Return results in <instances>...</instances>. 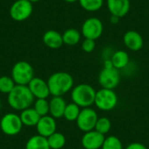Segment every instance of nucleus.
Masks as SVG:
<instances>
[{"mask_svg":"<svg viewBox=\"0 0 149 149\" xmlns=\"http://www.w3.org/2000/svg\"><path fill=\"white\" fill-rule=\"evenodd\" d=\"M9 106L17 111H23L31 107L34 102V96L27 86L16 85L12 91L8 94Z\"/></svg>","mask_w":149,"mask_h":149,"instance_id":"f257e3e1","label":"nucleus"},{"mask_svg":"<svg viewBox=\"0 0 149 149\" xmlns=\"http://www.w3.org/2000/svg\"><path fill=\"white\" fill-rule=\"evenodd\" d=\"M47 84L50 93L52 96L62 97L72 89L74 81L70 73L65 72H57L49 77Z\"/></svg>","mask_w":149,"mask_h":149,"instance_id":"f03ea898","label":"nucleus"},{"mask_svg":"<svg viewBox=\"0 0 149 149\" xmlns=\"http://www.w3.org/2000/svg\"><path fill=\"white\" fill-rule=\"evenodd\" d=\"M95 96V89L88 84H79L72 89V100L79 107H90L94 104Z\"/></svg>","mask_w":149,"mask_h":149,"instance_id":"7ed1b4c3","label":"nucleus"},{"mask_svg":"<svg viewBox=\"0 0 149 149\" xmlns=\"http://www.w3.org/2000/svg\"><path fill=\"white\" fill-rule=\"evenodd\" d=\"M11 78L16 85L28 86L34 78V69L30 63L18 61L12 67Z\"/></svg>","mask_w":149,"mask_h":149,"instance_id":"20e7f679","label":"nucleus"},{"mask_svg":"<svg viewBox=\"0 0 149 149\" xmlns=\"http://www.w3.org/2000/svg\"><path fill=\"white\" fill-rule=\"evenodd\" d=\"M118 104V96L113 90L101 88L96 92L94 105L101 111H111Z\"/></svg>","mask_w":149,"mask_h":149,"instance_id":"39448f33","label":"nucleus"},{"mask_svg":"<svg viewBox=\"0 0 149 149\" xmlns=\"http://www.w3.org/2000/svg\"><path fill=\"white\" fill-rule=\"evenodd\" d=\"M104 26L101 20L96 17L86 18L81 26V35L85 38L96 40L100 38L103 33Z\"/></svg>","mask_w":149,"mask_h":149,"instance_id":"423d86ee","label":"nucleus"},{"mask_svg":"<svg viewBox=\"0 0 149 149\" xmlns=\"http://www.w3.org/2000/svg\"><path fill=\"white\" fill-rule=\"evenodd\" d=\"M23 126L24 125L21 121L20 116L13 113H6L0 120V128L2 132L9 136H13L19 134Z\"/></svg>","mask_w":149,"mask_h":149,"instance_id":"0eeeda50","label":"nucleus"},{"mask_svg":"<svg viewBox=\"0 0 149 149\" xmlns=\"http://www.w3.org/2000/svg\"><path fill=\"white\" fill-rule=\"evenodd\" d=\"M32 11V3L29 0H16L10 8V16L17 22H23L31 17Z\"/></svg>","mask_w":149,"mask_h":149,"instance_id":"6e6552de","label":"nucleus"},{"mask_svg":"<svg viewBox=\"0 0 149 149\" xmlns=\"http://www.w3.org/2000/svg\"><path fill=\"white\" fill-rule=\"evenodd\" d=\"M98 119L99 117L97 113L93 108L86 107L80 111L79 117L76 120V123L79 130L86 133L94 130Z\"/></svg>","mask_w":149,"mask_h":149,"instance_id":"1a4fd4ad","label":"nucleus"},{"mask_svg":"<svg viewBox=\"0 0 149 149\" xmlns=\"http://www.w3.org/2000/svg\"><path fill=\"white\" fill-rule=\"evenodd\" d=\"M120 81V74L114 67H104L99 75V83L102 88L113 90Z\"/></svg>","mask_w":149,"mask_h":149,"instance_id":"9d476101","label":"nucleus"},{"mask_svg":"<svg viewBox=\"0 0 149 149\" xmlns=\"http://www.w3.org/2000/svg\"><path fill=\"white\" fill-rule=\"evenodd\" d=\"M105 139L104 134L96 130H92L85 133L81 139V144L85 149H100Z\"/></svg>","mask_w":149,"mask_h":149,"instance_id":"9b49d317","label":"nucleus"},{"mask_svg":"<svg viewBox=\"0 0 149 149\" xmlns=\"http://www.w3.org/2000/svg\"><path fill=\"white\" fill-rule=\"evenodd\" d=\"M27 86L36 99H46L51 94L47 81L41 78L34 77Z\"/></svg>","mask_w":149,"mask_h":149,"instance_id":"f8f14e48","label":"nucleus"},{"mask_svg":"<svg viewBox=\"0 0 149 149\" xmlns=\"http://www.w3.org/2000/svg\"><path fill=\"white\" fill-rule=\"evenodd\" d=\"M38 134L48 138L56 132L57 124L55 119L51 115H45L40 117L38 124L36 125Z\"/></svg>","mask_w":149,"mask_h":149,"instance_id":"ddd939ff","label":"nucleus"},{"mask_svg":"<svg viewBox=\"0 0 149 149\" xmlns=\"http://www.w3.org/2000/svg\"><path fill=\"white\" fill-rule=\"evenodd\" d=\"M123 42L125 46L133 52H138L142 49L144 40L142 36L136 31H127L123 36Z\"/></svg>","mask_w":149,"mask_h":149,"instance_id":"4468645a","label":"nucleus"},{"mask_svg":"<svg viewBox=\"0 0 149 149\" xmlns=\"http://www.w3.org/2000/svg\"><path fill=\"white\" fill-rule=\"evenodd\" d=\"M107 5L109 12L118 17H125L130 10V0H107Z\"/></svg>","mask_w":149,"mask_h":149,"instance_id":"2eb2a0df","label":"nucleus"},{"mask_svg":"<svg viewBox=\"0 0 149 149\" xmlns=\"http://www.w3.org/2000/svg\"><path fill=\"white\" fill-rule=\"evenodd\" d=\"M43 42L51 49H58L64 44L62 34L55 30H49L45 31L43 35Z\"/></svg>","mask_w":149,"mask_h":149,"instance_id":"dca6fc26","label":"nucleus"},{"mask_svg":"<svg viewBox=\"0 0 149 149\" xmlns=\"http://www.w3.org/2000/svg\"><path fill=\"white\" fill-rule=\"evenodd\" d=\"M65 100L60 96H53V98L49 101V113L54 119H58L64 116L65 109L66 107Z\"/></svg>","mask_w":149,"mask_h":149,"instance_id":"f3484780","label":"nucleus"},{"mask_svg":"<svg viewBox=\"0 0 149 149\" xmlns=\"http://www.w3.org/2000/svg\"><path fill=\"white\" fill-rule=\"evenodd\" d=\"M19 116L23 125L26 127H36L40 119V115L35 111L33 107H29L21 111Z\"/></svg>","mask_w":149,"mask_h":149,"instance_id":"a211bd4d","label":"nucleus"},{"mask_svg":"<svg viewBox=\"0 0 149 149\" xmlns=\"http://www.w3.org/2000/svg\"><path fill=\"white\" fill-rule=\"evenodd\" d=\"M110 59L113 63V67L118 70L127 67V65L129 64V60H130L128 53L127 52L121 51V50L114 52Z\"/></svg>","mask_w":149,"mask_h":149,"instance_id":"6ab92c4d","label":"nucleus"},{"mask_svg":"<svg viewBox=\"0 0 149 149\" xmlns=\"http://www.w3.org/2000/svg\"><path fill=\"white\" fill-rule=\"evenodd\" d=\"M25 149H51L48 140L39 134L31 136L25 144Z\"/></svg>","mask_w":149,"mask_h":149,"instance_id":"aec40b11","label":"nucleus"},{"mask_svg":"<svg viewBox=\"0 0 149 149\" xmlns=\"http://www.w3.org/2000/svg\"><path fill=\"white\" fill-rule=\"evenodd\" d=\"M62 38L64 44L72 46L79 43L81 39V32H79L76 29L70 28L64 31V33L62 34Z\"/></svg>","mask_w":149,"mask_h":149,"instance_id":"412c9836","label":"nucleus"},{"mask_svg":"<svg viewBox=\"0 0 149 149\" xmlns=\"http://www.w3.org/2000/svg\"><path fill=\"white\" fill-rule=\"evenodd\" d=\"M51 149H61L65 145L66 140L63 134L55 132L47 138Z\"/></svg>","mask_w":149,"mask_h":149,"instance_id":"4be33fe9","label":"nucleus"},{"mask_svg":"<svg viewBox=\"0 0 149 149\" xmlns=\"http://www.w3.org/2000/svg\"><path fill=\"white\" fill-rule=\"evenodd\" d=\"M80 111H81L80 107L78 105H76L75 103L72 102V103L67 104L65 107L63 117L68 121H76Z\"/></svg>","mask_w":149,"mask_h":149,"instance_id":"5701e85b","label":"nucleus"},{"mask_svg":"<svg viewBox=\"0 0 149 149\" xmlns=\"http://www.w3.org/2000/svg\"><path fill=\"white\" fill-rule=\"evenodd\" d=\"M79 3L85 10L94 12L102 8L104 0H79Z\"/></svg>","mask_w":149,"mask_h":149,"instance_id":"b1692460","label":"nucleus"},{"mask_svg":"<svg viewBox=\"0 0 149 149\" xmlns=\"http://www.w3.org/2000/svg\"><path fill=\"white\" fill-rule=\"evenodd\" d=\"M111 127H112V124H111L110 120L107 117H101V118L98 119L94 130L106 135L107 134H108L110 132Z\"/></svg>","mask_w":149,"mask_h":149,"instance_id":"393cba45","label":"nucleus"},{"mask_svg":"<svg viewBox=\"0 0 149 149\" xmlns=\"http://www.w3.org/2000/svg\"><path fill=\"white\" fill-rule=\"evenodd\" d=\"M15 86L16 84L11 77L9 76L0 77V93L8 95L12 91Z\"/></svg>","mask_w":149,"mask_h":149,"instance_id":"a878e982","label":"nucleus"},{"mask_svg":"<svg viewBox=\"0 0 149 149\" xmlns=\"http://www.w3.org/2000/svg\"><path fill=\"white\" fill-rule=\"evenodd\" d=\"M33 108L40 115V117L48 115L50 110L49 102L46 100V99H37L34 102Z\"/></svg>","mask_w":149,"mask_h":149,"instance_id":"bb28decb","label":"nucleus"},{"mask_svg":"<svg viewBox=\"0 0 149 149\" xmlns=\"http://www.w3.org/2000/svg\"><path fill=\"white\" fill-rule=\"evenodd\" d=\"M101 149H123V145L118 137L111 135L105 139Z\"/></svg>","mask_w":149,"mask_h":149,"instance_id":"cd10ccee","label":"nucleus"},{"mask_svg":"<svg viewBox=\"0 0 149 149\" xmlns=\"http://www.w3.org/2000/svg\"><path fill=\"white\" fill-rule=\"evenodd\" d=\"M95 46H96L95 40L88 39V38H85L84 41L81 44L82 50L86 53H91L92 52H93L94 49H95Z\"/></svg>","mask_w":149,"mask_h":149,"instance_id":"c85d7f7f","label":"nucleus"},{"mask_svg":"<svg viewBox=\"0 0 149 149\" xmlns=\"http://www.w3.org/2000/svg\"><path fill=\"white\" fill-rule=\"evenodd\" d=\"M126 149H148L145 145H143L142 143L140 142H133L131 144H129Z\"/></svg>","mask_w":149,"mask_h":149,"instance_id":"c756f323","label":"nucleus"},{"mask_svg":"<svg viewBox=\"0 0 149 149\" xmlns=\"http://www.w3.org/2000/svg\"><path fill=\"white\" fill-rule=\"evenodd\" d=\"M119 19H120V17H116V16L111 15V18H110L111 23H113V24H117V23L119 22Z\"/></svg>","mask_w":149,"mask_h":149,"instance_id":"7c9ffc66","label":"nucleus"},{"mask_svg":"<svg viewBox=\"0 0 149 149\" xmlns=\"http://www.w3.org/2000/svg\"><path fill=\"white\" fill-rule=\"evenodd\" d=\"M65 2H66V3H75V2H77V1H79V0H64Z\"/></svg>","mask_w":149,"mask_h":149,"instance_id":"2f4dec72","label":"nucleus"},{"mask_svg":"<svg viewBox=\"0 0 149 149\" xmlns=\"http://www.w3.org/2000/svg\"><path fill=\"white\" fill-rule=\"evenodd\" d=\"M29 1H30L31 3H37V2H39L40 0H29Z\"/></svg>","mask_w":149,"mask_h":149,"instance_id":"473e14b6","label":"nucleus"},{"mask_svg":"<svg viewBox=\"0 0 149 149\" xmlns=\"http://www.w3.org/2000/svg\"><path fill=\"white\" fill-rule=\"evenodd\" d=\"M0 108H1V101H0Z\"/></svg>","mask_w":149,"mask_h":149,"instance_id":"72a5a7b5","label":"nucleus"}]
</instances>
